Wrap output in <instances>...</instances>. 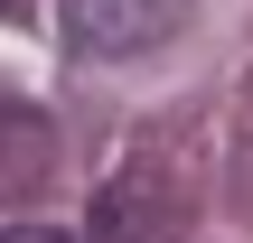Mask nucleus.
Returning a JSON list of instances; mask_svg holds the SVG:
<instances>
[{
    "mask_svg": "<svg viewBox=\"0 0 253 243\" xmlns=\"http://www.w3.org/2000/svg\"><path fill=\"white\" fill-rule=\"evenodd\" d=\"M0 243H94V234H66V225H9Z\"/></svg>",
    "mask_w": 253,
    "mask_h": 243,
    "instance_id": "obj_4",
    "label": "nucleus"
},
{
    "mask_svg": "<svg viewBox=\"0 0 253 243\" xmlns=\"http://www.w3.org/2000/svg\"><path fill=\"white\" fill-rule=\"evenodd\" d=\"M188 19V0H56V28L75 56H141Z\"/></svg>",
    "mask_w": 253,
    "mask_h": 243,
    "instance_id": "obj_1",
    "label": "nucleus"
},
{
    "mask_svg": "<svg viewBox=\"0 0 253 243\" xmlns=\"http://www.w3.org/2000/svg\"><path fill=\"white\" fill-rule=\"evenodd\" d=\"M169 225H178V187L150 169H122L94 197V243H169Z\"/></svg>",
    "mask_w": 253,
    "mask_h": 243,
    "instance_id": "obj_2",
    "label": "nucleus"
},
{
    "mask_svg": "<svg viewBox=\"0 0 253 243\" xmlns=\"http://www.w3.org/2000/svg\"><path fill=\"white\" fill-rule=\"evenodd\" d=\"M0 9H19V0H0Z\"/></svg>",
    "mask_w": 253,
    "mask_h": 243,
    "instance_id": "obj_5",
    "label": "nucleus"
},
{
    "mask_svg": "<svg viewBox=\"0 0 253 243\" xmlns=\"http://www.w3.org/2000/svg\"><path fill=\"white\" fill-rule=\"evenodd\" d=\"M56 178V122L38 112V103H19V94H0V206H19V197H38Z\"/></svg>",
    "mask_w": 253,
    "mask_h": 243,
    "instance_id": "obj_3",
    "label": "nucleus"
}]
</instances>
